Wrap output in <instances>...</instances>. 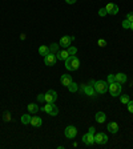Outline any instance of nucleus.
Returning <instances> with one entry per match:
<instances>
[{"mask_svg": "<svg viewBox=\"0 0 133 149\" xmlns=\"http://www.w3.org/2000/svg\"><path fill=\"white\" fill-rule=\"evenodd\" d=\"M80 67V61L76 57V55H71L68 59L65 60V68L68 71H76Z\"/></svg>", "mask_w": 133, "mask_h": 149, "instance_id": "obj_1", "label": "nucleus"}, {"mask_svg": "<svg viewBox=\"0 0 133 149\" xmlns=\"http://www.w3.org/2000/svg\"><path fill=\"white\" fill-rule=\"evenodd\" d=\"M93 87H95V90L97 95H104L108 92V88H109V83L104 81V80H98V81H95L93 84Z\"/></svg>", "mask_w": 133, "mask_h": 149, "instance_id": "obj_2", "label": "nucleus"}, {"mask_svg": "<svg viewBox=\"0 0 133 149\" xmlns=\"http://www.w3.org/2000/svg\"><path fill=\"white\" fill-rule=\"evenodd\" d=\"M83 142H84L85 145H93L95 144V128L91 127L88 133H85L83 136Z\"/></svg>", "mask_w": 133, "mask_h": 149, "instance_id": "obj_3", "label": "nucleus"}, {"mask_svg": "<svg viewBox=\"0 0 133 149\" xmlns=\"http://www.w3.org/2000/svg\"><path fill=\"white\" fill-rule=\"evenodd\" d=\"M109 93H111V96L113 97H117L120 96V93H121V90H123V87H121V84L117 83V81H113V83H109Z\"/></svg>", "mask_w": 133, "mask_h": 149, "instance_id": "obj_4", "label": "nucleus"}, {"mask_svg": "<svg viewBox=\"0 0 133 149\" xmlns=\"http://www.w3.org/2000/svg\"><path fill=\"white\" fill-rule=\"evenodd\" d=\"M41 111L51 114V116H57V113H59V109L55 105V103H45V107H43Z\"/></svg>", "mask_w": 133, "mask_h": 149, "instance_id": "obj_5", "label": "nucleus"}, {"mask_svg": "<svg viewBox=\"0 0 133 149\" xmlns=\"http://www.w3.org/2000/svg\"><path fill=\"white\" fill-rule=\"evenodd\" d=\"M95 142L98 145H104L108 142V135L107 133H102V132H98L95 135Z\"/></svg>", "mask_w": 133, "mask_h": 149, "instance_id": "obj_6", "label": "nucleus"}, {"mask_svg": "<svg viewBox=\"0 0 133 149\" xmlns=\"http://www.w3.org/2000/svg\"><path fill=\"white\" fill-rule=\"evenodd\" d=\"M64 135H65L66 139H75V137L77 136V128L73 127V125H69V127H66L65 128Z\"/></svg>", "mask_w": 133, "mask_h": 149, "instance_id": "obj_7", "label": "nucleus"}, {"mask_svg": "<svg viewBox=\"0 0 133 149\" xmlns=\"http://www.w3.org/2000/svg\"><path fill=\"white\" fill-rule=\"evenodd\" d=\"M56 55L55 53H48L47 56H44V64L48 67H52L56 64Z\"/></svg>", "mask_w": 133, "mask_h": 149, "instance_id": "obj_8", "label": "nucleus"}, {"mask_svg": "<svg viewBox=\"0 0 133 149\" xmlns=\"http://www.w3.org/2000/svg\"><path fill=\"white\" fill-rule=\"evenodd\" d=\"M105 10H107V14H108V15H117V14H119V5L115 4V3L107 4Z\"/></svg>", "mask_w": 133, "mask_h": 149, "instance_id": "obj_9", "label": "nucleus"}, {"mask_svg": "<svg viewBox=\"0 0 133 149\" xmlns=\"http://www.w3.org/2000/svg\"><path fill=\"white\" fill-rule=\"evenodd\" d=\"M57 99V93L53 89H49L45 93V101L44 103H55Z\"/></svg>", "mask_w": 133, "mask_h": 149, "instance_id": "obj_10", "label": "nucleus"}, {"mask_svg": "<svg viewBox=\"0 0 133 149\" xmlns=\"http://www.w3.org/2000/svg\"><path fill=\"white\" fill-rule=\"evenodd\" d=\"M73 36H63V37L60 39V42H59V44H60V47H63V48H68L71 45V42L73 40Z\"/></svg>", "mask_w": 133, "mask_h": 149, "instance_id": "obj_11", "label": "nucleus"}, {"mask_svg": "<svg viewBox=\"0 0 133 149\" xmlns=\"http://www.w3.org/2000/svg\"><path fill=\"white\" fill-rule=\"evenodd\" d=\"M83 90H84V93L88 95V96H92L95 97L96 95V90H95V87L93 85H91V84H88V85H83Z\"/></svg>", "mask_w": 133, "mask_h": 149, "instance_id": "obj_12", "label": "nucleus"}, {"mask_svg": "<svg viewBox=\"0 0 133 149\" xmlns=\"http://www.w3.org/2000/svg\"><path fill=\"white\" fill-rule=\"evenodd\" d=\"M56 57L57 60H61V61H65L68 57H69V53H68V49H65V51H59V52L56 53Z\"/></svg>", "mask_w": 133, "mask_h": 149, "instance_id": "obj_13", "label": "nucleus"}, {"mask_svg": "<svg viewBox=\"0 0 133 149\" xmlns=\"http://www.w3.org/2000/svg\"><path fill=\"white\" fill-rule=\"evenodd\" d=\"M126 80H128V77H126L125 73H117V75H115V81H117L120 84H125Z\"/></svg>", "mask_w": 133, "mask_h": 149, "instance_id": "obj_14", "label": "nucleus"}, {"mask_svg": "<svg viewBox=\"0 0 133 149\" xmlns=\"http://www.w3.org/2000/svg\"><path fill=\"white\" fill-rule=\"evenodd\" d=\"M60 81H61V84H63L64 87L68 88V85L72 83V76H71V75H63L61 79H60Z\"/></svg>", "mask_w": 133, "mask_h": 149, "instance_id": "obj_15", "label": "nucleus"}, {"mask_svg": "<svg viewBox=\"0 0 133 149\" xmlns=\"http://www.w3.org/2000/svg\"><path fill=\"white\" fill-rule=\"evenodd\" d=\"M107 129H108L111 133H113V135H115V133H117V132H119V124H117L116 121L109 122L108 127H107Z\"/></svg>", "mask_w": 133, "mask_h": 149, "instance_id": "obj_16", "label": "nucleus"}, {"mask_svg": "<svg viewBox=\"0 0 133 149\" xmlns=\"http://www.w3.org/2000/svg\"><path fill=\"white\" fill-rule=\"evenodd\" d=\"M95 120L98 124H102V122H105V120H107V116H105L104 112H97L95 116Z\"/></svg>", "mask_w": 133, "mask_h": 149, "instance_id": "obj_17", "label": "nucleus"}, {"mask_svg": "<svg viewBox=\"0 0 133 149\" xmlns=\"http://www.w3.org/2000/svg\"><path fill=\"white\" fill-rule=\"evenodd\" d=\"M41 124H43V120L40 117H37V116H33V117L31 118V125H33L35 128L41 127Z\"/></svg>", "mask_w": 133, "mask_h": 149, "instance_id": "obj_18", "label": "nucleus"}, {"mask_svg": "<svg viewBox=\"0 0 133 149\" xmlns=\"http://www.w3.org/2000/svg\"><path fill=\"white\" fill-rule=\"evenodd\" d=\"M39 53L44 57V56H47L48 53H51V51H49V47L48 45H40L39 47Z\"/></svg>", "mask_w": 133, "mask_h": 149, "instance_id": "obj_19", "label": "nucleus"}, {"mask_svg": "<svg viewBox=\"0 0 133 149\" xmlns=\"http://www.w3.org/2000/svg\"><path fill=\"white\" fill-rule=\"evenodd\" d=\"M27 108H28V112H29V113H32V114H35L36 112L39 111V107L35 104V103H31V104H28V107H27Z\"/></svg>", "mask_w": 133, "mask_h": 149, "instance_id": "obj_20", "label": "nucleus"}, {"mask_svg": "<svg viewBox=\"0 0 133 149\" xmlns=\"http://www.w3.org/2000/svg\"><path fill=\"white\" fill-rule=\"evenodd\" d=\"M31 118H32L31 114H23V116H21V122L24 125L31 124Z\"/></svg>", "mask_w": 133, "mask_h": 149, "instance_id": "obj_21", "label": "nucleus"}, {"mask_svg": "<svg viewBox=\"0 0 133 149\" xmlns=\"http://www.w3.org/2000/svg\"><path fill=\"white\" fill-rule=\"evenodd\" d=\"M60 49V44H56V43H53V44L49 45V51H51V53H57Z\"/></svg>", "mask_w": 133, "mask_h": 149, "instance_id": "obj_22", "label": "nucleus"}, {"mask_svg": "<svg viewBox=\"0 0 133 149\" xmlns=\"http://www.w3.org/2000/svg\"><path fill=\"white\" fill-rule=\"evenodd\" d=\"M77 88H79V85H77L76 83H73V81H72V83L68 85V89H69V92H76Z\"/></svg>", "mask_w": 133, "mask_h": 149, "instance_id": "obj_23", "label": "nucleus"}, {"mask_svg": "<svg viewBox=\"0 0 133 149\" xmlns=\"http://www.w3.org/2000/svg\"><path fill=\"white\" fill-rule=\"evenodd\" d=\"M76 52H77V48L76 47H68V53H69V56L71 55H76Z\"/></svg>", "mask_w": 133, "mask_h": 149, "instance_id": "obj_24", "label": "nucleus"}, {"mask_svg": "<svg viewBox=\"0 0 133 149\" xmlns=\"http://www.w3.org/2000/svg\"><path fill=\"white\" fill-rule=\"evenodd\" d=\"M126 105H128V111H129V113H133V100H129Z\"/></svg>", "mask_w": 133, "mask_h": 149, "instance_id": "obj_25", "label": "nucleus"}, {"mask_svg": "<svg viewBox=\"0 0 133 149\" xmlns=\"http://www.w3.org/2000/svg\"><path fill=\"white\" fill-rule=\"evenodd\" d=\"M120 100H121V103H123V104H128V101H129L130 99H129V96H126V95H125V96H121V99H120Z\"/></svg>", "mask_w": 133, "mask_h": 149, "instance_id": "obj_26", "label": "nucleus"}, {"mask_svg": "<svg viewBox=\"0 0 133 149\" xmlns=\"http://www.w3.org/2000/svg\"><path fill=\"white\" fill-rule=\"evenodd\" d=\"M97 44H98V47H105V45H107V42H105L104 39H98Z\"/></svg>", "mask_w": 133, "mask_h": 149, "instance_id": "obj_27", "label": "nucleus"}, {"mask_svg": "<svg viewBox=\"0 0 133 149\" xmlns=\"http://www.w3.org/2000/svg\"><path fill=\"white\" fill-rule=\"evenodd\" d=\"M126 20L132 23V21H133V12H129V14L126 15Z\"/></svg>", "mask_w": 133, "mask_h": 149, "instance_id": "obj_28", "label": "nucleus"}, {"mask_svg": "<svg viewBox=\"0 0 133 149\" xmlns=\"http://www.w3.org/2000/svg\"><path fill=\"white\" fill-rule=\"evenodd\" d=\"M123 27H124V28H130V21L124 20V21H123Z\"/></svg>", "mask_w": 133, "mask_h": 149, "instance_id": "obj_29", "label": "nucleus"}, {"mask_svg": "<svg viewBox=\"0 0 133 149\" xmlns=\"http://www.w3.org/2000/svg\"><path fill=\"white\" fill-rule=\"evenodd\" d=\"M37 100H39V101H43V103H44V101H45V95H39V96H37Z\"/></svg>", "mask_w": 133, "mask_h": 149, "instance_id": "obj_30", "label": "nucleus"}, {"mask_svg": "<svg viewBox=\"0 0 133 149\" xmlns=\"http://www.w3.org/2000/svg\"><path fill=\"white\" fill-rule=\"evenodd\" d=\"M98 15H100V16H105V15H107V10H105V8L100 10L98 11Z\"/></svg>", "mask_w": 133, "mask_h": 149, "instance_id": "obj_31", "label": "nucleus"}, {"mask_svg": "<svg viewBox=\"0 0 133 149\" xmlns=\"http://www.w3.org/2000/svg\"><path fill=\"white\" fill-rule=\"evenodd\" d=\"M115 81V75H109L108 76V83H113Z\"/></svg>", "mask_w": 133, "mask_h": 149, "instance_id": "obj_32", "label": "nucleus"}, {"mask_svg": "<svg viewBox=\"0 0 133 149\" xmlns=\"http://www.w3.org/2000/svg\"><path fill=\"white\" fill-rule=\"evenodd\" d=\"M76 1H77V0H65V3H66V4H75Z\"/></svg>", "mask_w": 133, "mask_h": 149, "instance_id": "obj_33", "label": "nucleus"}, {"mask_svg": "<svg viewBox=\"0 0 133 149\" xmlns=\"http://www.w3.org/2000/svg\"><path fill=\"white\" fill-rule=\"evenodd\" d=\"M5 120H7V121L10 120V113H5Z\"/></svg>", "mask_w": 133, "mask_h": 149, "instance_id": "obj_34", "label": "nucleus"}, {"mask_svg": "<svg viewBox=\"0 0 133 149\" xmlns=\"http://www.w3.org/2000/svg\"><path fill=\"white\" fill-rule=\"evenodd\" d=\"M130 29H132V31H133V21H132V23H130Z\"/></svg>", "mask_w": 133, "mask_h": 149, "instance_id": "obj_35", "label": "nucleus"}]
</instances>
